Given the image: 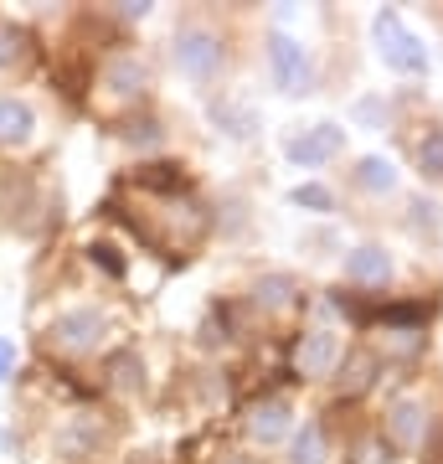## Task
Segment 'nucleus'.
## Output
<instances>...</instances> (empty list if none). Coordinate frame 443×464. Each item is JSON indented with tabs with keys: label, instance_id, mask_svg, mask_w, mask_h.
Instances as JSON below:
<instances>
[{
	"label": "nucleus",
	"instance_id": "nucleus-14",
	"mask_svg": "<svg viewBox=\"0 0 443 464\" xmlns=\"http://www.w3.org/2000/svg\"><path fill=\"white\" fill-rule=\"evenodd\" d=\"M294 295H299V284L289 279V274H263V279L253 284V299H258L263 310H284Z\"/></svg>",
	"mask_w": 443,
	"mask_h": 464
},
{
	"label": "nucleus",
	"instance_id": "nucleus-7",
	"mask_svg": "<svg viewBox=\"0 0 443 464\" xmlns=\"http://www.w3.org/2000/svg\"><path fill=\"white\" fill-rule=\"evenodd\" d=\"M247 439H258V444H274V439H284L289 433V402L284 398H263L247 408Z\"/></svg>",
	"mask_w": 443,
	"mask_h": 464
},
{
	"label": "nucleus",
	"instance_id": "nucleus-13",
	"mask_svg": "<svg viewBox=\"0 0 443 464\" xmlns=\"http://www.w3.org/2000/svg\"><path fill=\"white\" fill-rule=\"evenodd\" d=\"M212 119H217V130L232 134V140H253V130H258V119H253V109L237 99H217L212 103Z\"/></svg>",
	"mask_w": 443,
	"mask_h": 464
},
{
	"label": "nucleus",
	"instance_id": "nucleus-27",
	"mask_svg": "<svg viewBox=\"0 0 443 464\" xmlns=\"http://www.w3.org/2000/svg\"><path fill=\"white\" fill-rule=\"evenodd\" d=\"M130 464H165V459H160V454H134Z\"/></svg>",
	"mask_w": 443,
	"mask_h": 464
},
{
	"label": "nucleus",
	"instance_id": "nucleus-21",
	"mask_svg": "<svg viewBox=\"0 0 443 464\" xmlns=\"http://www.w3.org/2000/svg\"><path fill=\"white\" fill-rule=\"evenodd\" d=\"M294 207H304V212H330V207H335V197H330L325 186H294Z\"/></svg>",
	"mask_w": 443,
	"mask_h": 464
},
{
	"label": "nucleus",
	"instance_id": "nucleus-6",
	"mask_svg": "<svg viewBox=\"0 0 443 464\" xmlns=\"http://www.w3.org/2000/svg\"><path fill=\"white\" fill-rule=\"evenodd\" d=\"M341 150H345V130H341V124H314V130H304V134L289 140V160L304 166V170H314V166H325V160H335Z\"/></svg>",
	"mask_w": 443,
	"mask_h": 464
},
{
	"label": "nucleus",
	"instance_id": "nucleus-8",
	"mask_svg": "<svg viewBox=\"0 0 443 464\" xmlns=\"http://www.w3.org/2000/svg\"><path fill=\"white\" fill-rule=\"evenodd\" d=\"M345 279L387 284V279H392V253L381 248V243H361V248H351V253H345Z\"/></svg>",
	"mask_w": 443,
	"mask_h": 464
},
{
	"label": "nucleus",
	"instance_id": "nucleus-2",
	"mask_svg": "<svg viewBox=\"0 0 443 464\" xmlns=\"http://www.w3.org/2000/svg\"><path fill=\"white\" fill-rule=\"evenodd\" d=\"M268 72H274V88L289 93V99L314 88V63H310V52H304V42H294V36H284V32L268 36Z\"/></svg>",
	"mask_w": 443,
	"mask_h": 464
},
{
	"label": "nucleus",
	"instance_id": "nucleus-15",
	"mask_svg": "<svg viewBox=\"0 0 443 464\" xmlns=\"http://www.w3.org/2000/svg\"><path fill=\"white\" fill-rule=\"evenodd\" d=\"M109 382H114L119 392H140L145 387V362L134 351H114L109 356Z\"/></svg>",
	"mask_w": 443,
	"mask_h": 464
},
{
	"label": "nucleus",
	"instance_id": "nucleus-5",
	"mask_svg": "<svg viewBox=\"0 0 443 464\" xmlns=\"http://www.w3.org/2000/svg\"><path fill=\"white\" fill-rule=\"evenodd\" d=\"M341 366V335L335 331H304L294 341V372L299 377H330Z\"/></svg>",
	"mask_w": 443,
	"mask_h": 464
},
{
	"label": "nucleus",
	"instance_id": "nucleus-20",
	"mask_svg": "<svg viewBox=\"0 0 443 464\" xmlns=\"http://www.w3.org/2000/svg\"><path fill=\"white\" fill-rule=\"evenodd\" d=\"M140 186H149V191H181L186 176H181V166H145L140 170Z\"/></svg>",
	"mask_w": 443,
	"mask_h": 464
},
{
	"label": "nucleus",
	"instance_id": "nucleus-19",
	"mask_svg": "<svg viewBox=\"0 0 443 464\" xmlns=\"http://www.w3.org/2000/svg\"><path fill=\"white\" fill-rule=\"evenodd\" d=\"M26 57V32L11 26V21H0V67H16Z\"/></svg>",
	"mask_w": 443,
	"mask_h": 464
},
{
	"label": "nucleus",
	"instance_id": "nucleus-16",
	"mask_svg": "<svg viewBox=\"0 0 443 464\" xmlns=\"http://www.w3.org/2000/svg\"><path fill=\"white\" fill-rule=\"evenodd\" d=\"M294 464H325L330 459V444H325V429L320 423H304L294 439V454H289Z\"/></svg>",
	"mask_w": 443,
	"mask_h": 464
},
{
	"label": "nucleus",
	"instance_id": "nucleus-4",
	"mask_svg": "<svg viewBox=\"0 0 443 464\" xmlns=\"http://www.w3.org/2000/svg\"><path fill=\"white\" fill-rule=\"evenodd\" d=\"M99 335H103L99 310H67V315H57L47 325V341L57 351H72V356H78V351H93L99 346Z\"/></svg>",
	"mask_w": 443,
	"mask_h": 464
},
{
	"label": "nucleus",
	"instance_id": "nucleus-12",
	"mask_svg": "<svg viewBox=\"0 0 443 464\" xmlns=\"http://www.w3.org/2000/svg\"><path fill=\"white\" fill-rule=\"evenodd\" d=\"M32 134H36V114H32V103H21V99H0V145H32Z\"/></svg>",
	"mask_w": 443,
	"mask_h": 464
},
{
	"label": "nucleus",
	"instance_id": "nucleus-22",
	"mask_svg": "<svg viewBox=\"0 0 443 464\" xmlns=\"http://www.w3.org/2000/svg\"><path fill=\"white\" fill-rule=\"evenodd\" d=\"M88 258H93V268H103L109 279H124V258H119L114 243H93V248H88Z\"/></svg>",
	"mask_w": 443,
	"mask_h": 464
},
{
	"label": "nucleus",
	"instance_id": "nucleus-9",
	"mask_svg": "<svg viewBox=\"0 0 443 464\" xmlns=\"http://www.w3.org/2000/svg\"><path fill=\"white\" fill-rule=\"evenodd\" d=\"M149 72L140 57H130V52H119V57H109L103 63V88L114 93V99H134V93H145Z\"/></svg>",
	"mask_w": 443,
	"mask_h": 464
},
{
	"label": "nucleus",
	"instance_id": "nucleus-3",
	"mask_svg": "<svg viewBox=\"0 0 443 464\" xmlns=\"http://www.w3.org/2000/svg\"><path fill=\"white\" fill-rule=\"evenodd\" d=\"M222 36L207 32V26H181L176 32V63L191 83H212L217 72H222Z\"/></svg>",
	"mask_w": 443,
	"mask_h": 464
},
{
	"label": "nucleus",
	"instance_id": "nucleus-24",
	"mask_svg": "<svg viewBox=\"0 0 443 464\" xmlns=\"http://www.w3.org/2000/svg\"><path fill=\"white\" fill-rule=\"evenodd\" d=\"M356 464H392V444H387V439H366V444L356 449Z\"/></svg>",
	"mask_w": 443,
	"mask_h": 464
},
{
	"label": "nucleus",
	"instance_id": "nucleus-1",
	"mask_svg": "<svg viewBox=\"0 0 443 464\" xmlns=\"http://www.w3.org/2000/svg\"><path fill=\"white\" fill-rule=\"evenodd\" d=\"M371 32H377V52H381V63L392 67V72H408V78L428 72V47L408 32V21L397 16V11H377Z\"/></svg>",
	"mask_w": 443,
	"mask_h": 464
},
{
	"label": "nucleus",
	"instance_id": "nucleus-17",
	"mask_svg": "<svg viewBox=\"0 0 443 464\" xmlns=\"http://www.w3.org/2000/svg\"><path fill=\"white\" fill-rule=\"evenodd\" d=\"M356 181H361L366 191H392V186H397V170H392V160H381V155H366L361 166H356Z\"/></svg>",
	"mask_w": 443,
	"mask_h": 464
},
{
	"label": "nucleus",
	"instance_id": "nucleus-23",
	"mask_svg": "<svg viewBox=\"0 0 443 464\" xmlns=\"http://www.w3.org/2000/svg\"><path fill=\"white\" fill-rule=\"evenodd\" d=\"M418 346H423V331H418V325H397V331H387V351H392V356H412Z\"/></svg>",
	"mask_w": 443,
	"mask_h": 464
},
{
	"label": "nucleus",
	"instance_id": "nucleus-18",
	"mask_svg": "<svg viewBox=\"0 0 443 464\" xmlns=\"http://www.w3.org/2000/svg\"><path fill=\"white\" fill-rule=\"evenodd\" d=\"M418 170L428 181H443V130H428L418 140Z\"/></svg>",
	"mask_w": 443,
	"mask_h": 464
},
{
	"label": "nucleus",
	"instance_id": "nucleus-25",
	"mask_svg": "<svg viewBox=\"0 0 443 464\" xmlns=\"http://www.w3.org/2000/svg\"><path fill=\"white\" fill-rule=\"evenodd\" d=\"M11 372H16V346L0 335V377H11Z\"/></svg>",
	"mask_w": 443,
	"mask_h": 464
},
{
	"label": "nucleus",
	"instance_id": "nucleus-26",
	"mask_svg": "<svg viewBox=\"0 0 443 464\" xmlns=\"http://www.w3.org/2000/svg\"><path fill=\"white\" fill-rule=\"evenodd\" d=\"M130 140H134V145H140V140H145V145H155V140H160V130H155V124H134Z\"/></svg>",
	"mask_w": 443,
	"mask_h": 464
},
{
	"label": "nucleus",
	"instance_id": "nucleus-28",
	"mask_svg": "<svg viewBox=\"0 0 443 464\" xmlns=\"http://www.w3.org/2000/svg\"><path fill=\"white\" fill-rule=\"evenodd\" d=\"M222 464H258V459H243V454H227Z\"/></svg>",
	"mask_w": 443,
	"mask_h": 464
},
{
	"label": "nucleus",
	"instance_id": "nucleus-10",
	"mask_svg": "<svg viewBox=\"0 0 443 464\" xmlns=\"http://www.w3.org/2000/svg\"><path fill=\"white\" fill-rule=\"evenodd\" d=\"M423 402H412V398H397L392 408H387V439L402 449H412L418 439H423Z\"/></svg>",
	"mask_w": 443,
	"mask_h": 464
},
{
	"label": "nucleus",
	"instance_id": "nucleus-11",
	"mask_svg": "<svg viewBox=\"0 0 443 464\" xmlns=\"http://www.w3.org/2000/svg\"><path fill=\"white\" fill-rule=\"evenodd\" d=\"M377 356L371 351H351L341 362V377H335V387H341V398H366L371 392V382H377Z\"/></svg>",
	"mask_w": 443,
	"mask_h": 464
}]
</instances>
